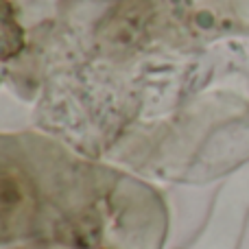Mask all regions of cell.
<instances>
[{
    "label": "cell",
    "mask_w": 249,
    "mask_h": 249,
    "mask_svg": "<svg viewBox=\"0 0 249 249\" xmlns=\"http://www.w3.org/2000/svg\"><path fill=\"white\" fill-rule=\"evenodd\" d=\"M24 48V31L16 18L11 2L0 0V61L16 57Z\"/></svg>",
    "instance_id": "1"
}]
</instances>
